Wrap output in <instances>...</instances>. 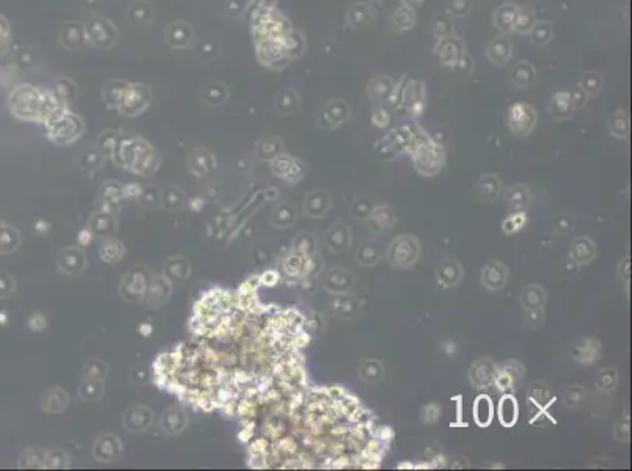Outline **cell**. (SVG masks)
Instances as JSON below:
<instances>
[{"label":"cell","instance_id":"7c38bea8","mask_svg":"<svg viewBox=\"0 0 632 471\" xmlns=\"http://www.w3.org/2000/svg\"><path fill=\"white\" fill-rule=\"evenodd\" d=\"M10 41H11L10 24L4 18V16H0V55L9 51Z\"/></svg>","mask_w":632,"mask_h":471},{"label":"cell","instance_id":"30bf717a","mask_svg":"<svg viewBox=\"0 0 632 471\" xmlns=\"http://www.w3.org/2000/svg\"><path fill=\"white\" fill-rule=\"evenodd\" d=\"M128 85L129 83L121 82V81H115V82L109 83L107 88H106V101L109 102V104H114L115 107H119L123 94L128 88Z\"/></svg>","mask_w":632,"mask_h":471},{"label":"cell","instance_id":"ba28073f","mask_svg":"<svg viewBox=\"0 0 632 471\" xmlns=\"http://www.w3.org/2000/svg\"><path fill=\"white\" fill-rule=\"evenodd\" d=\"M129 19L137 26H145L153 19V8L146 2L134 4L129 10Z\"/></svg>","mask_w":632,"mask_h":471},{"label":"cell","instance_id":"4fadbf2b","mask_svg":"<svg viewBox=\"0 0 632 471\" xmlns=\"http://www.w3.org/2000/svg\"><path fill=\"white\" fill-rule=\"evenodd\" d=\"M217 93H219V98H216V101H217V104H221V102L225 98V94H227V90H225V86L222 83H211V85L206 86L205 99L209 102V104H213V99H214V96H216Z\"/></svg>","mask_w":632,"mask_h":471},{"label":"cell","instance_id":"7a4b0ae2","mask_svg":"<svg viewBox=\"0 0 632 471\" xmlns=\"http://www.w3.org/2000/svg\"><path fill=\"white\" fill-rule=\"evenodd\" d=\"M85 34H87L89 43L95 44L103 49H109L119 36V31L114 27L112 22H109L103 16H93L85 26Z\"/></svg>","mask_w":632,"mask_h":471},{"label":"cell","instance_id":"8992f818","mask_svg":"<svg viewBox=\"0 0 632 471\" xmlns=\"http://www.w3.org/2000/svg\"><path fill=\"white\" fill-rule=\"evenodd\" d=\"M166 39L171 47H187L192 41V29L186 22H174L166 30Z\"/></svg>","mask_w":632,"mask_h":471},{"label":"cell","instance_id":"52a82bcc","mask_svg":"<svg viewBox=\"0 0 632 471\" xmlns=\"http://www.w3.org/2000/svg\"><path fill=\"white\" fill-rule=\"evenodd\" d=\"M475 421H477L480 426H488L493 420V405H491L489 399L486 396H481L477 399V404H475Z\"/></svg>","mask_w":632,"mask_h":471},{"label":"cell","instance_id":"6da1fadb","mask_svg":"<svg viewBox=\"0 0 632 471\" xmlns=\"http://www.w3.org/2000/svg\"><path fill=\"white\" fill-rule=\"evenodd\" d=\"M10 106L14 115L27 120H48L61 108L60 101L52 91L38 90L30 85H21L13 90Z\"/></svg>","mask_w":632,"mask_h":471},{"label":"cell","instance_id":"9c48e42d","mask_svg":"<svg viewBox=\"0 0 632 471\" xmlns=\"http://www.w3.org/2000/svg\"><path fill=\"white\" fill-rule=\"evenodd\" d=\"M518 418V405L513 397H503L501 402V421L505 426H513Z\"/></svg>","mask_w":632,"mask_h":471},{"label":"cell","instance_id":"8fae6325","mask_svg":"<svg viewBox=\"0 0 632 471\" xmlns=\"http://www.w3.org/2000/svg\"><path fill=\"white\" fill-rule=\"evenodd\" d=\"M74 83L69 81V78H60V81H57L56 82V85H54V94H56V98L61 102V101H68V99H71L73 96H74Z\"/></svg>","mask_w":632,"mask_h":471},{"label":"cell","instance_id":"277c9868","mask_svg":"<svg viewBox=\"0 0 632 471\" xmlns=\"http://www.w3.org/2000/svg\"><path fill=\"white\" fill-rule=\"evenodd\" d=\"M151 94L145 85H128L119 104V110L124 115H137L150 104Z\"/></svg>","mask_w":632,"mask_h":471},{"label":"cell","instance_id":"3957f363","mask_svg":"<svg viewBox=\"0 0 632 471\" xmlns=\"http://www.w3.org/2000/svg\"><path fill=\"white\" fill-rule=\"evenodd\" d=\"M46 121L49 124L52 136L61 140H73V137H77V133H79L82 129L79 118L73 115L71 112H66V110H64V107L59 108L57 112L49 116Z\"/></svg>","mask_w":632,"mask_h":471},{"label":"cell","instance_id":"5b68a950","mask_svg":"<svg viewBox=\"0 0 632 471\" xmlns=\"http://www.w3.org/2000/svg\"><path fill=\"white\" fill-rule=\"evenodd\" d=\"M60 36H61V44L71 51L82 49V47L89 43L87 34H85V27L77 22H69L66 26H64Z\"/></svg>","mask_w":632,"mask_h":471}]
</instances>
